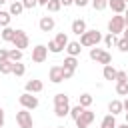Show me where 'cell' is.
Returning <instances> with one entry per match:
<instances>
[{"mask_svg":"<svg viewBox=\"0 0 128 128\" xmlns=\"http://www.w3.org/2000/svg\"><path fill=\"white\" fill-rule=\"evenodd\" d=\"M84 32H86V22H84L82 18H76V20L72 22V34L80 36V34H84Z\"/></svg>","mask_w":128,"mask_h":128,"instance_id":"cell-15","label":"cell"},{"mask_svg":"<svg viewBox=\"0 0 128 128\" xmlns=\"http://www.w3.org/2000/svg\"><path fill=\"white\" fill-rule=\"evenodd\" d=\"M68 112H70V98L64 92H58L54 96V114L58 118H64L68 116Z\"/></svg>","mask_w":128,"mask_h":128,"instance_id":"cell-1","label":"cell"},{"mask_svg":"<svg viewBox=\"0 0 128 128\" xmlns=\"http://www.w3.org/2000/svg\"><path fill=\"white\" fill-rule=\"evenodd\" d=\"M94 118H96V114L92 112V110H88V108H84V112L74 120L76 122V128H88L92 122H94Z\"/></svg>","mask_w":128,"mask_h":128,"instance_id":"cell-7","label":"cell"},{"mask_svg":"<svg viewBox=\"0 0 128 128\" xmlns=\"http://www.w3.org/2000/svg\"><path fill=\"white\" fill-rule=\"evenodd\" d=\"M122 34H124V36H122V38H126V40H128V24H126V26H124V30H122Z\"/></svg>","mask_w":128,"mask_h":128,"instance_id":"cell-43","label":"cell"},{"mask_svg":"<svg viewBox=\"0 0 128 128\" xmlns=\"http://www.w3.org/2000/svg\"><path fill=\"white\" fill-rule=\"evenodd\" d=\"M124 114H126V122H128V112H124Z\"/></svg>","mask_w":128,"mask_h":128,"instance_id":"cell-48","label":"cell"},{"mask_svg":"<svg viewBox=\"0 0 128 128\" xmlns=\"http://www.w3.org/2000/svg\"><path fill=\"white\" fill-rule=\"evenodd\" d=\"M122 108H124V112H128V96H126V100L122 102Z\"/></svg>","mask_w":128,"mask_h":128,"instance_id":"cell-42","label":"cell"},{"mask_svg":"<svg viewBox=\"0 0 128 128\" xmlns=\"http://www.w3.org/2000/svg\"><path fill=\"white\" fill-rule=\"evenodd\" d=\"M116 40H118V38H116V34H110V32H108L106 36H102V42L106 44V48H112V46H116Z\"/></svg>","mask_w":128,"mask_h":128,"instance_id":"cell-24","label":"cell"},{"mask_svg":"<svg viewBox=\"0 0 128 128\" xmlns=\"http://www.w3.org/2000/svg\"><path fill=\"white\" fill-rule=\"evenodd\" d=\"M92 102H94V98H92V94H88V92H84V94L78 96V104H80L82 108H90Z\"/></svg>","mask_w":128,"mask_h":128,"instance_id":"cell-20","label":"cell"},{"mask_svg":"<svg viewBox=\"0 0 128 128\" xmlns=\"http://www.w3.org/2000/svg\"><path fill=\"white\" fill-rule=\"evenodd\" d=\"M6 2H8V0H0V6H2V4H6Z\"/></svg>","mask_w":128,"mask_h":128,"instance_id":"cell-47","label":"cell"},{"mask_svg":"<svg viewBox=\"0 0 128 128\" xmlns=\"http://www.w3.org/2000/svg\"><path fill=\"white\" fill-rule=\"evenodd\" d=\"M48 78H50V82L60 84V82L64 80V76H62V66H52L50 72H48Z\"/></svg>","mask_w":128,"mask_h":128,"instance_id":"cell-11","label":"cell"},{"mask_svg":"<svg viewBox=\"0 0 128 128\" xmlns=\"http://www.w3.org/2000/svg\"><path fill=\"white\" fill-rule=\"evenodd\" d=\"M116 48H118L120 52H128V40H126V38L116 40Z\"/></svg>","mask_w":128,"mask_h":128,"instance_id":"cell-34","label":"cell"},{"mask_svg":"<svg viewBox=\"0 0 128 128\" xmlns=\"http://www.w3.org/2000/svg\"><path fill=\"white\" fill-rule=\"evenodd\" d=\"M46 58H48V48H46L44 44H38V46H34V48H32V62L42 64Z\"/></svg>","mask_w":128,"mask_h":128,"instance_id":"cell-9","label":"cell"},{"mask_svg":"<svg viewBox=\"0 0 128 128\" xmlns=\"http://www.w3.org/2000/svg\"><path fill=\"white\" fill-rule=\"evenodd\" d=\"M38 26H40V30H42V32H52V30H54V26H56V20H54L52 16H42V18H40V22H38Z\"/></svg>","mask_w":128,"mask_h":128,"instance_id":"cell-10","label":"cell"},{"mask_svg":"<svg viewBox=\"0 0 128 128\" xmlns=\"http://www.w3.org/2000/svg\"><path fill=\"white\" fill-rule=\"evenodd\" d=\"M10 2H16V0H10Z\"/></svg>","mask_w":128,"mask_h":128,"instance_id":"cell-51","label":"cell"},{"mask_svg":"<svg viewBox=\"0 0 128 128\" xmlns=\"http://www.w3.org/2000/svg\"><path fill=\"white\" fill-rule=\"evenodd\" d=\"M10 20H12L10 12H8V10H0V26H2V28H4V26H10Z\"/></svg>","mask_w":128,"mask_h":128,"instance_id":"cell-29","label":"cell"},{"mask_svg":"<svg viewBox=\"0 0 128 128\" xmlns=\"http://www.w3.org/2000/svg\"><path fill=\"white\" fill-rule=\"evenodd\" d=\"M64 50L68 52V56H80V52H82V46H80V42L72 40V42H68V44H66V48H64Z\"/></svg>","mask_w":128,"mask_h":128,"instance_id":"cell-14","label":"cell"},{"mask_svg":"<svg viewBox=\"0 0 128 128\" xmlns=\"http://www.w3.org/2000/svg\"><path fill=\"white\" fill-rule=\"evenodd\" d=\"M18 102H20V106L22 108H26V110H34L40 102H38V98L34 96V94H30V92H24V94H20L18 96Z\"/></svg>","mask_w":128,"mask_h":128,"instance_id":"cell-6","label":"cell"},{"mask_svg":"<svg viewBox=\"0 0 128 128\" xmlns=\"http://www.w3.org/2000/svg\"><path fill=\"white\" fill-rule=\"evenodd\" d=\"M124 26H126V22H124V16L122 14H116V16H112L108 20V32L110 34H120L124 30Z\"/></svg>","mask_w":128,"mask_h":128,"instance_id":"cell-4","label":"cell"},{"mask_svg":"<svg viewBox=\"0 0 128 128\" xmlns=\"http://www.w3.org/2000/svg\"><path fill=\"white\" fill-rule=\"evenodd\" d=\"M122 16H124V22L128 24V6H126V10H124V14H122Z\"/></svg>","mask_w":128,"mask_h":128,"instance_id":"cell-44","label":"cell"},{"mask_svg":"<svg viewBox=\"0 0 128 128\" xmlns=\"http://www.w3.org/2000/svg\"><path fill=\"white\" fill-rule=\"evenodd\" d=\"M60 4H62V6H72L74 0H60Z\"/></svg>","mask_w":128,"mask_h":128,"instance_id":"cell-41","label":"cell"},{"mask_svg":"<svg viewBox=\"0 0 128 128\" xmlns=\"http://www.w3.org/2000/svg\"><path fill=\"white\" fill-rule=\"evenodd\" d=\"M16 124H18L20 128H32V126H34V120H32L30 110L22 108L20 112H16Z\"/></svg>","mask_w":128,"mask_h":128,"instance_id":"cell-5","label":"cell"},{"mask_svg":"<svg viewBox=\"0 0 128 128\" xmlns=\"http://www.w3.org/2000/svg\"><path fill=\"white\" fill-rule=\"evenodd\" d=\"M4 120H6V114H4V110L0 108V128L4 126Z\"/></svg>","mask_w":128,"mask_h":128,"instance_id":"cell-40","label":"cell"},{"mask_svg":"<svg viewBox=\"0 0 128 128\" xmlns=\"http://www.w3.org/2000/svg\"><path fill=\"white\" fill-rule=\"evenodd\" d=\"M54 42H56V44H58V46H60V48L64 50V48H66V44H68L70 40H68L66 32H58V34H56V38H54Z\"/></svg>","mask_w":128,"mask_h":128,"instance_id":"cell-23","label":"cell"},{"mask_svg":"<svg viewBox=\"0 0 128 128\" xmlns=\"http://www.w3.org/2000/svg\"><path fill=\"white\" fill-rule=\"evenodd\" d=\"M108 8H110L114 14H124L126 2H124V0H108Z\"/></svg>","mask_w":128,"mask_h":128,"instance_id":"cell-13","label":"cell"},{"mask_svg":"<svg viewBox=\"0 0 128 128\" xmlns=\"http://www.w3.org/2000/svg\"><path fill=\"white\" fill-rule=\"evenodd\" d=\"M62 76H64V80H70V78L74 76V70H70V68H64V66H62Z\"/></svg>","mask_w":128,"mask_h":128,"instance_id":"cell-37","label":"cell"},{"mask_svg":"<svg viewBox=\"0 0 128 128\" xmlns=\"http://www.w3.org/2000/svg\"><path fill=\"white\" fill-rule=\"evenodd\" d=\"M98 42H102V34L98 30H86L84 34H80V46L92 48V46H98Z\"/></svg>","mask_w":128,"mask_h":128,"instance_id":"cell-2","label":"cell"},{"mask_svg":"<svg viewBox=\"0 0 128 128\" xmlns=\"http://www.w3.org/2000/svg\"><path fill=\"white\" fill-rule=\"evenodd\" d=\"M0 42H2V38H0Z\"/></svg>","mask_w":128,"mask_h":128,"instance_id":"cell-52","label":"cell"},{"mask_svg":"<svg viewBox=\"0 0 128 128\" xmlns=\"http://www.w3.org/2000/svg\"><path fill=\"white\" fill-rule=\"evenodd\" d=\"M64 68H70V70H76L78 68V56H66L64 62H62Z\"/></svg>","mask_w":128,"mask_h":128,"instance_id":"cell-22","label":"cell"},{"mask_svg":"<svg viewBox=\"0 0 128 128\" xmlns=\"http://www.w3.org/2000/svg\"><path fill=\"white\" fill-rule=\"evenodd\" d=\"M24 72H26V66L22 64V60H20V62H14V66H12V74H14V76H24Z\"/></svg>","mask_w":128,"mask_h":128,"instance_id":"cell-26","label":"cell"},{"mask_svg":"<svg viewBox=\"0 0 128 128\" xmlns=\"http://www.w3.org/2000/svg\"><path fill=\"white\" fill-rule=\"evenodd\" d=\"M8 60H12V62H20V60H22V50H18V48L8 50Z\"/></svg>","mask_w":128,"mask_h":128,"instance_id":"cell-25","label":"cell"},{"mask_svg":"<svg viewBox=\"0 0 128 128\" xmlns=\"http://www.w3.org/2000/svg\"><path fill=\"white\" fill-rule=\"evenodd\" d=\"M20 2H22L24 10H26V8H34V6H38V0H20Z\"/></svg>","mask_w":128,"mask_h":128,"instance_id":"cell-36","label":"cell"},{"mask_svg":"<svg viewBox=\"0 0 128 128\" xmlns=\"http://www.w3.org/2000/svg\"><path fill=\"white\" fill-rule=\"evenodd\" d=\"M12 44H14V48H18V50H24V48H28V44H30V38H28V34H26L24 30H16Z\"/></svg>","mask_w":128,"mask_h":128,"instance_id":"cell-8","label":"cell"},{"mask_svg":"<svg viewBox=\"0 0 128 128\" xmlns=\"http://www.w3.org/2000/svg\"><path fill=\"white\" fill-rule=\"evenodd\" d=\"M14 34H16V30H14V28L4 26V28H2V32H0V38H2L4 42H12V40H14Z\"/></svg>","mask_w":128,"mask_h":128,"instance_id":"cell-19","label":"cell"},{"mask_svg":"<svg viewBox=\"0 0 128 128\" xmlns=\"http://www.w3.org/2000/svg\"><path fill=\"white\" fill-rule=\"evenodd\" d=\"M56 128H64V126H56Z\"/></svg>","mask_w":128,"mask_h":128,"instance_id":"cell-49","label":"cell"},{"mask_svg":"<svg viewBox=\"0 0 128 128\" xmlns=\"http://www.w3.org/2000/svg\"><path fill=\"white\" fill-rule=\"evenodd\" d=\"M90 4H92V8L98 10V12H102V10L108 8V0H90Z\"/></svg>","mask_w":128,"mask_h":128,"instance_id":"cell-28","label":"cell"},{"mask_svg":"<svg viewBox=\"0 0 128 128\" xmlns=\"http://www.w3.org/2000/svg\"><path fill=\"white\" fill-rule=\"evenodd\" d=\"M48 2H50V0H38V6H46Z\"/></svg>","mask_w":128,"mask_h":128,"instance_id":"cell-45","label":"cell"},{"mask_svg":"<svg viewBox=\"0 0 128 128\" xmlns=\"http://www.w3.org/2000/svg\"><path fill=\"white\" fill-rule=\"evenodd\" d=\"M100 128H116V116L114 114H106L100 122Z\"/></svg>","mask_w":128,"mask_h":128,"instance_id":"cell-21","label":"cell"},{"mask_svg":"<svg viewBox=\"0 0 128 128\" xmlns=\"http://www.w3.org/2000/svg\"><path fill=\"white\" fill-rule=\"evenodd\" d=\"M74 4H76L78 8H84V6H88V4H90V0H74Z\"/></svg>","mask_w":128,"mask_h":128,"instance_id":"cell-39","label":"cell"},{"mask_svg":"<svg viewBox=\"0 0 128 128\" xmlns=\"http://www.w3.org/2000/svg\"><path fill=\"white\" fill-rule=\"evenodd\" d=\"M82 112H84V108H82L80 104H76V106H72V108H70V112H68V114H70V116H72V118L76 120V118H78V116H80Z\"/></svg>","mask_w":128,"mask_h":128,"instance_id":"cell-32","label":"cell"},{"mask_svg":"<svg viewBox=\"0 0 128 128\" xmlns=\"http://www.w3.org/2000/svg\"><path fill=\"white\" fill-rule=\"evenodd\" d=\"M4 60H8V50L0 48V62H4Z\"/></svg>","mask_w":128,"mask_h":128,"instance_id":"cell-38","label":"cell"},{"mask_svg":"<svg viewBox=\"0 0 128 128\" xmlns=\"http://www.w3.org/2000/svg\"><path fill=\"white\" fill-rule=\"evenodd\" d=\"M124 2H126V6H128V0H124Z\"/></svg>","mask_w":128,"mask_h":128,"instance_id":"cell-50","label":"cell"},{"mask_svg":"<svg viewBox=\"0 0 128 128\" xmlns=\"http://www.w3.org/2000/svg\"><path fill=\"white\" fill-rule=\"evenodd\" d=\"M12 66H14L12 60H4V62H0V74H12Z\"/></svg>","mask_w":128,"mask_h":128,"instance_id":"cell-27","label":"cell"},{"mask_svg":"<svg viewBox=\"0 0 128 128\" xmlns=\"http://www.w3.org/2000/svg\"><path fill=\"white\" fill-rule=\"evenodd\" d=\"M46 8H48V12H58L62 8V4H60V0H50L46 4Z\"/></svg>","mask_w":128,"mask_h":128,"instance_id":"cell-31","label":"cell"},{"mask_svg":"<svg viewBox=\"0 0 128 128\" xmlns=\"http://www.w3.org/2000/svg\"><path fill=\"white\" fill-rule=\"evenodd\" d=\"M108 112L114 114V116L122 114V112H124V108H122V100H110V104H108Z\"/></svg>","mask_w":128,"mask_h":128,"instance_id":"cell-16","label":"cell"},{"mask_svg":"<svg viewBox=\"0 0 128 128\" xmlns=\"http://www.w3.org/2000/svg\"><path fill=\"white\" fill-rule=\"evenodd\" d=\"M116 128H128V122H124V124H120V126L116 124Z\"/></svg>","mask_w":128,"mask_h":128,"instance_id":"cell-46","label":"cell"},{"mask_svg":"<svg viewBox=\"0 0 128 128\" xmlns=\"http://www.w3.org/2000/svg\"><path fill=\"white\" fill-rule=\"evenodd\" d=\"M116 82H128V72L126 70H118L116 72Z\"/></svg>","mask_w":128,"mask_h":128,"instance_id":"cell-35","label":"cell"},{"mask_svg":"<svg viewBox=\"0 0 128 128\" xmlns=\"http://www.w3.org/2000/svg\"><path fill=\"white\" fill-rule=\"evenodd\" d=\"M116 94L118 96H128V82H116Z\"/></svg>","mask_w":128,"mask_h":128,"instance_id":"cell-30","label":"cell"},{"mask_svg":"<svg viewBox=\"0 0 128 128\" xmlns=\"http://www.w3.org/2000/svg\"><path fill=\"white\" fill-rule=\"evenodd\" d=\"M90 58H92L94 62H98V64H104V66L112 62L110 52H106L104 48H96V46H92V48H90Z\"/></svg>","mask_w":128,"mask_h":128,"instance_id":"cell-3","label":"cell"},{"mask_svg":"<svg viewBox=\"0 0 128 128\" xmlns=\"http://www.w3.org/2000/svg\"><path fill=\"white\" fill-rule=\"evenodd\" d=\"M46 48H48V52H52V54H60V52H62V48H60V46H58L54 40H50Z\"/></svg>","mask_w":128,"mask_h":128,"instance_id":"cell-33","label":"cell"},{"mask_svg":"<svg viewBox=\"0 0 128 128\" xmlns=\"http://www.w3.org/2000/svg\"><path fill=\"white\" fill-rule=\"evenodd\" d=\"M8 12H10V16H20V14L24 12V6H22V2H20V0H16V2H10V8H8Z\"/></svg>","mask_w":128,"mask_h":128,"instance_id":"cell-18","label":"cell"},{"mask_svg":"<svg viewBox=\"0 0 128 128\" xmlns=\"http://www.w3.org/2000/svg\"><path fill=\"white\" fill-rule=\"evenodd\" d=\"M116 72H118V70H116L112 64H106L104 70H102V76H104V80H110V82H112V80H116Z\"/></svg>","mask_w":128,"mask_h":128,"instance_id":"cell-17","label":"cell"},{"mask_svg":"<svg viewBox=\"0 0 128 128\" xmlns=\"http://www.w3.org/2000/svg\"><path fill=\"white\" fill-rule=\"evenodd\" d=\"M42 90H44L42 80H28V82H26V92H30V94H38V92H42Z\"/></svg>","mask_w":128,"mask_h":128,"instance_id":"cell-12","label":"cell"}]
</instances>
